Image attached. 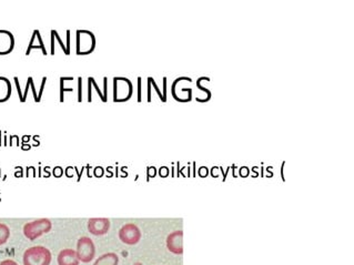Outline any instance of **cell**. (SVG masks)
<instances>
[{
    "instance_id": "cell-1",
    "label": "cell",
    "mask_w": 354,
    "mask_h": 265,
    "mask_svg": "<svg viewBox=\"0 0 354 265\" xmlns=\"http://www.w3.org/2000/svg\"><path fill=\"white\" fill-rule=\"evenodd\" d=\"M52 260L51 252L45 247H32L23 253V265H50Z\"/></svg>"
},
{
    "instance_id": "cell-2",
    "label": "cell",
    "mask_w": 354,
    "mask_h": 265,
    "mask_svg": "<svg viewBox=\"0 0 354 265\" xmlns=\"http://www.w3.org/2000/svg\"><path fill=\"white\" fill-rule=\"evenodd\" d=\"M52 229V223L49 219H38L34 220L32 222H28L23 225V234L27 239L33 240L41 237L42 234L49 233Z\"/></svg>"
},
{
    "instance_id": "cell-3",
    "label": "cell",
    "mask_w": 354,
    "mask_h": 265,
    "mask_svg": "<svg viewBox=\"0 0 354 265\" xmlns=\"http://www.w3.org/2000/svg\"><path fill=\"white\" fill-rule=\"evenodd\" d=\"M96 48V37L89 30L76 31V52L79 56L90 55Z\"/></svg>"
},
{
    "instance_id": "cell-4",
    "label": "cell",
    "mask_w": 354,
    "mask_h": 265,
    "mask_svg": "<svg viewBox=\"0 0 354 265\" xmlns=\"http://www.w3.org/2000/svg\"><path fill=\"white\" fill-rule=\"evenodd\" d=\"M134 93V86L132 82L124 77L114 78V101L125 102L132 97Z\"/></svg>"
},
{
    "instance_id": "cell-5",
    "label": "cell",
    "mask_w": 354,
    "mask_h": 265,
    "mask_svg": "<svg viewBox=\"0 0 354 265\" xmlns=\"http://www.w3.org/2000/svg\"><path fill=\"white\" fill-rule=\"evenodd\" d=\"M77 257L82 263H89L96 257V247L92 240L88 237H82L77 242Z\"/></svg>"
},
{
    "instance_id": "cell-6",
    "label": "cell",
    "mask_w": 354,
    "mask_h": 265,
    "mask_svg": "<svg viewBox=\"0 0 354 265\" xmlns=\"http://www.w3.org/2000/svg\"><path fill=\"white\" fill-rule=\"evenodd\" d=\"M120 241L127 245H136L141 240V231L134 223H127L118 233Z\"/></svg>"
},
{
    "instance_id": "cell-7",
    "label": "cell",
    "mask_w": 354,
    "mask_h": 265,
    "mask_svg": "<svg viewBox=\"0 0 354 265\" xmlns=\"http://www.w3.org/2000/svg\"><path fill=\"white\" fill-rule=\"evenodd\" d=\"M167 249L176 255L183 254V231L177 230L171 232L167 238Z\"/></svg>"
},
{
    "instance_id": "cell-8",
    "label": "cell",
    "mask_w": 354,
    "mask_h": 265,
    "mask_svg": "<svg viewBox=\"0 0 354 265\" xmlns=\"http://www.w3.org/2000/svg\"><path fill=\"white\" fill-rule=\"evenodd\" d=\"M110 229V220L107 218H92L88 221V231L96 237L108 233Z\"/></svg>"
},
{
    "instance_id": "cell-9",
    "label": "cell",
    "mask_w": 354,
    "mask_h": 265,
    "mask_svg": "<svg viewBox=\"0 0 354 265\" xmlns=\"http://www.w3.org/2000/svg\"><path fill=\"white\" fill-rule=\"evenodd\" d=\"M14 48V37L10 31L0 29V56L9 55Z\"/></svg>"
},
{
    "instance_id": "cell-10",
    "label": "cell",
    "mask_w": 354,
    "mask_h": 265,
    "mask_svg": "<svg viewBox=\"0 0 354 265\" xmlns=\"http://www.w3.org/2000/svg\"><path fill=\"white\" fill-rule=\"evenodd\" d=\"M58 265H79L80 261L77 257L76 250L65 249L61 250L57 258Z\"/></svg>"
},
{
    "instance_id": "cell-11",
    "label": "cell",
    "mask_w": 354,
    "mask_h": 265,
    "mask_svg": "<svg viewBox=\"0 0 354 265\" xmlns=\"http://www.w3.org/2000/svg\"><path fill=\"white\" fill-rule=\"evenodd\" d=\"M32 49H39V50H41L43 56H47V49L45 47V43H43L41 33L39 30H34L32 32L31 39H30V41H29V45H28L27 51H26L27 56L30 55Z\"/></svg>"
},
{
    "instance_id": "cell-12",
    "label": "cell",
    "mask_w": 354,
    "mask_h": 265,
    "mask_svg": "<svg viewBox=\"0 0 354 265\" xmlns=\"http://www.w3.org/2000/svg\"><path fill=\"white\" fill-rule=\"evenodd\" d=\"M11 82L6 77H0V104L6 102L11 97Z\"/></svg>"
},
{
    "instance_id": "cell-13",
    "label": "cell",
    "mask_w": 354,
    "mask_h": 265,
    "mask_svg": "<svg viewBox=\"0 0 354 265\" xmlns=\"http://www.w3.org/2000/svg\"><path fill=\"white\" fill-rule=\"evenodd\" d=\"M118 263H119V257L114 252H109L98 258L93 265H118Z\"/></svg>"
},
{
    "instance_id": "cell-14",
    "label": "cell",
    "mask_w": 354,
    "mask_h": 265,
    "mask_svg": "<svg viewBox=\"0 0 354 265\" xmlns=\"http://www.w3.org/2000/svg\"><path fill=\"white\" fill-rule=\"evenodd\" d=\"M10 238V229L4 223H0V247L6 244Z\"/></svg>"
},
{
    "instance_id": "cell-15",
    "label": "cell",
    "mask_w": 354,
    "mask_h": 265,
    "mask_svg": "<svg viewBox=\"0 0 354 265\" xmlns=\"http://www.w3.org/2000/svg\"><path fill=\"white\" fill-rule=\"evenodd\" d=\"M72 77H61L60 78V102L65 101V93L66 92H72L73 88H65V83L67 81H72Z\"/></svg>"
},
{
    "instance_id": "cell-16",
    "label": "cell",
    "mask_w": 354,
    "mask_h": 265,
    "mask_svg": "<svg viewBox=\"0 0 354 265\" xmlns=\"http://www.w3.org/2000/svg\"><path fill=\"white\" fill-rule=\"evenodd\" d=\"M88 85L91 86L92 88H95L96 91L98 92V95H99V97H100L101 101H103V102L107 101V97H106L105 95H103V92L100 90V88L98 87L97 82H96V80H95V78H93V77H89V78H88Z\"/></svg>"
},
{
    "instance_id": "cell-17",
    "label": "cell",
    "mask_w": 354,
    "mask_h": 265,
    "mask_svg": "<svg viewBox=\"0 0 354 265\" xmlns=\"http://www.w3.org/2000/svg\"><path fill=\"white\" fill-rule=\"evenodd\" d=\"M51 36H52L53 38H55V40H57V41H58V43H59V46H60V47H61V49H62V50H63V52H65L67 56H68V55H70V51H69V50H68V49H67V46L65 45V43H63V42H62V40H61V38H60V36H59V33H58V31H57V30H51Z\"/></svg>"
},
{
    "instance_id": "cell-18",
    "label": "cell",
    "mask_w": 354,
    "mask_h": 265,
    "mask_svg": "<svg viewBox=\"0 0 354 265\" xmlns=\"http://www.w3.org/2000/svg\"><path fill=\"white\" fill-rule=\"evenodd\" d=\"M32 85H34L32 77H29L28 80H27V83H26V89H24V92L22 93V102L26 101L27 96H28V91H29V89H31Z\"/></svg>"
},
{
    "instance_id": "cell-19",
    "label": "cell",
    "mask_w": 354,
    "mask_h": 265,
    "mask_svg": "<svg viewBox=\"0 0 354 265\" xmlns=\"http://www.w3.org/2000/svg\"><path fill=\"white\" fill-rule=\"evenodd\" d=\"M148 80L150 81V83H151V86H154V88H155V90L157 91V93H158V96H159V98H160V100H161V101H164V102H166V101H167V99H166V98L164 97V93H162V92L160 91V89H159V88H158V86H157V83L155 82V80H154V78H152V77H149V78H148Z\"/></svg>"
},
{
    "instance_id": "cell-20",
    "label": "cell",
    "mask_w": 354,
    "mask_h": 265,
    "mask_svg": "<svg viewBox=\"0 0 354 265\" xmlns=\"http://www.w3.org/2000/svg\"><path fill=\"white\" fill-rule=\"evenodd\" d=\"M78 101H82V78H78Z\"/></svg>"
},
{
    "instance_id": "cell-21",
    "label": "cell",
    "mask_w": 354,
    "mask_h": 265,
    "mask_svg": "<svg viewBox=\"0 0 354 265\" xmlns=\"http://www.w3.org/2000/svg\"><path fill=\"white\" fill-rule=\"evenodd\" d=\"M46 82H47V77H43V78H42V81H41V86H40V91H39V93H38V100H39V101L41 100V96H42L43 90H45Z\"/></svg>"
},
{
    "instance_id": "cell-22",
    "label": "cell",
    "mask_w": 354,
    "mask_h": 265,
    "mask_svg": "<svg viewBox=\"0 0 354 265\" xmlns=\"http://www.w3.org/2000/svg\"><path fill=\"white\" fill-rule=\"evenodd\" d=\"M13 79H14V83H16V87H17V90H18L19 100H20V102H22V92H21V89H20V86H19V79H18L17 77H14Z\"/></svg>"
},
{
    "instance_id": "cell-23",
    "label": "cell",
    "mask_w": 354,
    "mask_h": 265,
    "mask_svg": "<svg viewBox=\"0 0 354 265\" xmlns=\"http://www.w3.org/2000/svg\"><path fill=\"white\" fill-rule=\"evenodd\" d=\"M138 101H141V78H138Z\"/></svg>"
},
{
    "instance_id": "cell-24",
    "label": "cell",
    "mask_w": 354,
    "mask_h": 265,
    "mask_svg": "<svg viewBox=\"0 0 354 265\" xmlns=\"http://www.w3.org/2000/svg\"><path fill=\"white\" fill-rule=\"evenodd\" d=\"M0 265H18V263L14 262L13 260L8 259V260H3L2 262H0Z\"/></svg>"
},
{
    "instance_id": "cell-25",
    "label": "cell",
    "mask_w": 354,
    "mask_h": 265,
    "mask_svg": "<svg viewBox=\"0 0 354 265\" xmlns=\"http://www.w3.org/2000/svg\"><path fill=\"white\" fill-rule=\"evenodd\" d=\"M53 174H55L57 178H59L62 174V169L60 168V166H57V168H55V170H53Z\"/></svg>"
},
{
    "instance_id": "cell-26",
    "label": "cell",
    "mask_w": 354,
    "mask_h": 265,
    "mask_svg": "<svg viewBox=\"0 0 354 265\" xmlns=\"http://www.w3.org/2000/svg\"><path fill=\"white\" fill-rule=\"evenodd\" d=\"M160 173H161L162 176H166L167 174H168V169H167V168H162L161 171H160Z\"/></svg>"
},
{
    "instance_id": "cell-27",
    "label": "cell",
    "mask_w": 354,
    "mask_h": 265,
    "mask_svg": "<svg viewBox=\"0 0 354 265\" xmlns=\"http://www.w3.org/2000/svg\"><path fill=\"white\" fill-rule=\"evenodd\" d=\"M134 265H142V264L141 263H135Z\"/></svg>"
}]
</instances>
